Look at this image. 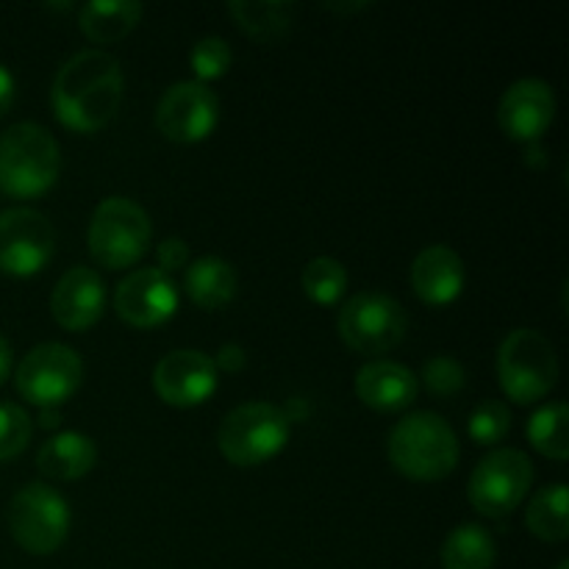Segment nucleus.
<instances>
[{
    "instance_id": "1",
    "label": "nucleus",
    "mask_w": 569,
    "mask_h": 569,
    "mask_svg": "<svg viewBox=\"0 0 569 569\" xmlns=\"http://www.w3.org/2000/svg\"><path fill=\"white\" fill-rule=\"evenodd\" d=\"M126 81L120 61L100 48L81 50L53 78L50 103L56 120L76 133H94L120 111Z\"/></svg>"
},
{
    "instance_id": "2",
    "label": "nucleus",
    "mask_w": 569,
    "mask_h": 569,
    "mask_svg": "<svg viewBox=\"0 0 569 569\" xmlns=\"http://www.w3.org/2000/svg\"><path fill=\"white\" fill-rule=\"evenodd\" d=\"M387 456L411 481H442L459 465V437L445 417L415 411L389 431Z\"/></svg>"
},
{
    "instance_id": "3",
    "label": "nucleus",
    "mask_w": 569,
    "mask_h": 569,
    "mask_svg": "<svg viewBox=\"0 0 569 569\" xmlns=\"http://www.w3.org/2000/svg\"><path fill=\"white\" fill-rule=\"evenodd\" d=\"M61 150L53 133L37 122H17L0 137V192L39 198L59 181Z\"/></svg>"
},
{
    "instance_id": "4",
    "label": "nucleus",
    "mask_w": 569,
    "mask_h": 569,
    "mask_svg": "<svg viewBox=\"0 0 569 569\" xmlns=\"http://www.w3.org/2000/svg\"><path fill=\"white\" fill-rule=\"evenodd\" d=\"M498 381L506 398L528 406L548 398L559 381V359L545 333L517 328L498 350Z\"/></svg>"
},
{
    "instance_id": "5",
    "label": "nucleus",
    "mask_w": 569,
    "mask_h": 569,
    "mask_svg": "<svg viewBox=\"0 0 569 569\" xmlns=\"http://www.w3.org/2000/svg\"><path fill=\"white\" fill-rule=\"evenodd\" d=\"M153 239L148 211L131 198H106L89 222V253L106 270L133 267Z\"/></svg>"
},
{
    "instance_id": "6",
    "label": "nucleus",
    "mask_w": 569,
    "mask_h": 569,
    "mask_svg": "<svg viewBox=\"0 0 569 569\" xmlns=\"http://www.w3.org/2000/svg\"><path fill=\"white\" fill-rule=\"evenodd\" d=\"M289 442V422L272 403H242L228 411L217 431L220 453L237 467H259L276 459Z\"/></svg>"
},
{
    "instance_id": "7",
    "label": "nucleus",
    "mask_w": 569,
    "mask_h": 569,
    "mask_svg": "<svg viewBox=\"0 0 569 569\" xmlns=\"http://www.w3.org/2000/svg\"><path fill=\"white\" fill-rule=\"evenodd\" d=\"M70 503L48 483H26L9 503V531L31 556H50L67 542Z\"/></svg>"
},
{
    "instance_id": "8",
    "label": "nucleus",
    "mask_w": 569,
    "mask_h": 569,
    "mask_svg": "<svg viewBox=\"0 0 569 569\" xmlns=\"http://www.w3.org/2000/svg\"><path fill=\"white\" fill-rule=\"evenodd\" d=\"M339 337L361 356H383L398 348L409 328L400 300L387 292H359L339 311Z\"/></svg>"
},
{
    "instance_id": "9",
    "label": "nucleus",
    "mask_w": 569,
    "mask_h": 569,
    "mask_svg": "<svg viewBox=\"0 0 569 569\" xmlns=\"http://www.w3.org/2000/svg\"><path fill=\"white\" fill-rule=\"evenodd\" d=\"M17 392L39 409H59L83 383V361L70 345L42 342L28 350L14 372Z\"/></svg>"
},
{
    "instance_id": "10",
    "label": "nucleus",
    "mask_w": 569,
    "mask_h": 569,
    "mask_svg": "<svg viewBox=\"0 0 569 569\" xmlns=\"http://www.w3.org/2000/svg\"><path fill=\"white\" fill-rule=\"evenodd\" d=\"M533 483V465L522 450L498 448L472 470L467 495L478 515L506 517L526 500Z\"/></svg>"
},
{
    "instance_id": "11",
    "label": "nucleus",
    "mask_w": 569,
    "mask_h": 569,
    "mask_svg": "<svg viewBox=\"0 0 569 569\" xmlns=\"http://www.w3.org/2000/svg\"><path fill=\"white\" fill-rule=\"evenodd\" d=\"M56 250V228L37 209H6L0 214V272L37 276Z\"/></svg>"
},
{
    "instance_id": "12",
    "label": "nucleus",
    "mask_w": 569,
    "mask_h": 569,
    "mask_svg": "<svg viewBox=\"0 0 569 569\" xmlns=\"http://www.w3.org/2000/svg\"><path fill=\"white\" fill-rule=\"evenodd\" d=\"M220 122V98L200 81H178L156 106V128L178 144L203 142Z\"/></svg>"
},
{
    "instance_id": "13",
    "label": "nucleus",
    "mask_w": 569,
    "mask_h": 569,
    "mask_svg": "<svg viewBox=\"0 0 569 569\" xmlns=\"http://www.w3.org/2000/svg\"><path fill=\"white\" fill-rule=\"evenodd\" d=\"M114 311L133 328H156L178 311V283L159 267H142L117 287Z\"/></svg>"
},
{
    "instance_id": "14",
    "label": "nucleus",
    "mask_w": 569,
    "mask_h": 569,
    "mask_svg": "<svg viewBox=\"0 0 569 569\" xmlns=\"http://www.w3.org/2000/svg\"><path fill=\"white\" fill-rule=\"evenodd\" d=\"M217 367L203 350H172L156 365L153 387L167 406L192 409L217 392Z\"/></svg>"
},
{
    "instance_id": "15",
    "label": "nucleus",
    "mask_w": 569,
    "mask_h": 569,
    "mask_svg": "<svg viewBox=\"0 0 569 569\" xmlns=\"http://www.w3.org/2000/svg\"><path fill=\"white\" fill-rule=\"evenodd\" d=\"M556 120V94L542 78H520L503 92L498 126L515 142L537 144Z\"/></svg>"
},
{
    "instance_id": "16",
    "label": "nucleus",
    "mask_w": 569,
    "mask_h": 569,
    "mask_svg": "<svg viewBox=\"0 0 569 569\" xmlns=\"http://www.w3.org/2000/svg\"><path fill=\"white\" fill-rule=\"evenodd\" d=\"M106 283L89 267H72L56 283L50 295L53 320L67 331H87L103 317Z\"/></svg>"
},
{
    "instance_id": "17",
    "label": "nucleus",
    "mask_w": 569,
    "mask_h": 569,
    "mask_svg": "<svg viewBox=\"0 0 569 569\" xmlns=\"http://www.w3.org/2000/svg\"><path fill=\"white\" fill-rule=\"evenodd\" d=\"M411 289L428 306H448L465 289V261L448 244H431L411 264Z\"/></svg>"
},
{
    "instance_id": "18",
    "label": "nucleus",
    "mask_w": 569,
    "mask_h": 569,
    "mask_svg": "<svg viewBox=\"0 0 569 569\" xmlns=\"http://www.w3.org/2000/svg\"><path fill=\"white\" fill-rule=\"evenodd\" d=\"M420 392V381L409 367L389 359L367 361L356 376V395L376 411L409 409Z\"/></svg>"
},
{
    "instance_id": "19",
    "label": "nucleus",
    "mask_w": 569,
    "mask_h": 569,
    "mask_svg": "<svg viewBox=\"0 0 569 569\" xmlns=\"http://www.w3.org/2000/svg\"><path fill=\"white\" fill-rule=\"evenodd\" d=\"M94 465H98V445L78 431L56 433L37 453L39 472L53 481H78L89 476Z\"/></svg>"
},
{
    "instance_id": "20",
    "label": "nucleus",
    "mask_w": 569,
    "mask_h": 569,
    "mask_svg": "<svg viewBox=\"0 0 569 569\" xmlns=\"http://www.w3.org/2000/svg\"><path fill=\"white\" fill-rule=\"evenodd\" d=\"M189 300L206 311H217L237 298L239 278L237 270L220 256H200L192 264H187L183 276Z\"/></svg>"
},
{
    "instance_id": "21",
    "label": "nucleus",
    "mask_w": 569,
    "mask_h": 569,
    "mask_svg": "<svg viewBox=\"0 0 569 569\" xmlns=\"http://www.w3.org/2000/svg\"><path fill=\"white\" fill-rule=\"evenodd\" d=\"M142 11V3L137 0H92L78 14V28L89 42L114 44L137 28Z\"/></svg>"
},
{
    "instance_id": "22",
    "label": "nucleus",
    "mask_w": 569,
    "mask_h": 569,
    "mask_svg": "<svg viewBox=\"0 0 569 569\" xmlns=\"http://www.w3.org/2000/svg\"><path fill=\"white\" fill-rule=\"evenodd\" d=\"M228 14L237 20V26L248 33L253 42L278 44L287 39L292 28V3H278V0H231Z\"/></svg>"
},
{
    "instance_id": "23",
    "label": "nucleus",
    "mask_w": 569,
    "mask_h": 569,
    "mask_svg": "<svg viewBox=\"0 0 569 569\" xmlns=\"http://www.w3.org/2000/svg\"><path fill=\"white\" fill-rule=\"evenodd\" d=\"M526 526L542 542H565L569 537V495L565 483L539 489L526 509Z\"/></svg>"
},
{
    "instance_id": "24",
    "label": "nucleus",
    "mask_w": 569,
    "mask_h": 569,
    "mask_svg": "<svg viewBox=\"0 0 569 569\" xmlns=\"http://www.w3.org/2000/svg\"><path fill=\"white\" fill-rule=\"evenodd\" d=\"M495 548L492 533L483 526L467 522L450 531V537L442 545V569H492Z\"/></svg>"
},
{
    "instance_id": "25",
    "label": "nucleus",
    "mask_w": 569,
    "mask_h": 569,
    "mask_svg": "<svg viewBox=\"0 0 569 569\" xmlns=\"http://www.w3.org/2000/svg\"><path fill=\"white\" fill-rule=\"evenodd\" d=\"M528 439L533 448L553 461L569 459V409L567 403L556 400V403L542 406L537 415L528 422Z\"/></svg>"
},
{
    "instance_id": "26",
    "label": "nucleus",
    "mask_w": 569,
    "mask_h": 569,
    "mask_svg": "<svg viewBox=\"0 0 569 569\" xmlns=\"http://www.w3.org/2000/svg\"><path fill=\"white\" fill-rule=\"evenodd\" d=\"M300 287H303L306 298L315 303L333 306L342 300L345 289H348V270L342 267V261L331 259V256H317L300 272Z\"/></svg>"
},
{
    "instance_id": "27",
    "label": "nucleus",
    "mask_w": 569,
    "mask_h": 569,
    "mask_svg": "<svg viewBox=\"0 0 569 569\" xmlns=\"http://www.w3.org/2000/svg\"><path fill=\"white\" fill-rule=\"evenodd\" d=\"M470 431L472 442L478 445H498L509 437L511 431V411L503 400H483L481 406H476L470 417Z\"/></svg>"
},
{
    "instance_id": "28",
    "label": "nucleus",
    "mask_w": 569,
    "mask_h": 569,
    "mask_svg": "<svg viewBox=\"0 0 569 569\" xmlns=\"http://www.w3.org/2000/svg\"><path fill=\"white\" fill-rule=\"evenodd\" d=\"M233 53L231 44L222 37H203L192 44V53H189V64H192L194 76H198L200 83L217 81L228 72L231 67Z\"/></svg>"
},
{
    "instance_id": "29",
    "label": "nucleus",
    "mask_w": 569,
    "mask_h": 569,
    "mask_svg": "<svg viewBox=\"0 0 569 569\" xmlns=\"http://www.w3.org/2000/svg\"><path fill=\"white\" fill-rule=\"evenodd\" d=\"M33 420L22 406L0 403V461L20 456L31 442Z\"/></svg>"
},
{
    "instance_id": "30",
    "label": "nucleus",
    "mask_w": 569,
    "mask_h": 569,
    "mask_svg": "<svg viewBox=\"0 0 569 569\" xmlns=\"http://www.w3.org/2000/svg\"><path fill=\"white\" fill-rule=\"evenodd\" d=\"M422 383L437 398H453V395H459L467 387V372L450 356H433L426 365V370H422Z\"/></svg>"
},
{
    "instance_id": "31",
    "label": "nucleus",
    "mask_w": 569,
    "mask_h": 569,
    "mask_svg": "<svg viewBox=\"0 0 569 569\" xmlns=\"http://www.w3.org/2000/svg\"><path fill=\"white\" fill-rule=\"evenodd\" d=\"M156 261H159V270L170 276L172 270H181L189 264V248L181 237H167L164 242L156 248Z\"/></svg>"
},
{
    "instance_id": "32",
    "label": "nucleus",
    "mask_w": 569,
    "mask_h": 569,
    "mask_svg": "<svg viewBox=\"0 0 569 569\" xmlns=\"http://www.w3.org/2000/svg\"><path fill=\"white\" fill-rule=\"evenodd\" d=\"M214 367L217 370H226V372H239L244 367V361H248V356H244V348L237 342H228L222 345L220 350H217L214 359Z\"/></svg>"
},
{
    "instance_id": "33",
    "label": "nucleus",
    "mask_w": 569,
    "mask_h": 569,
    "mask_svg": "<svg viewBox=\"0 0 569 569\" xmlns=\"http://www.w3.org/2000/svg\"><path fill=\"white\" fill-rule=\"evenodd\" d=\"M11 103H14V78L0 64V117L9 114Z\"/></svg>"
},
{
    "instance_id": "34",
    "label": "nucleus",
    "mask_w": 569,
    "mask_h": 569,
    "mask_svg": "<svg viewBox=\"0 0 569 569\" xmlns=\"http://www.w3.org/2000/svg\"><path fill=\"white\" fill-rule=\"evenodd\" d=\"M11 376V348L3 337H0V387L6 383V378Z\"/></svg>"
},
{
    "instance_id": "35",
    "label": "nucleus",
    "mask_w": 569,
    "mask_h": 569,
    "mask_svg": "<svg viewBox=\"0 0 569 569\" xmlns=\"http://www.w3.org/2000/svg\"><path fill=\"white\" fill-rule=\"evenodd\" d=\"M39 426L42 428L61 426V411L59 409H42V415H39Z\"/></svg>"
},
{
    "instance_id": "36",
    "label": "nucleus",
    "mask_w": 569,
    "mask_h": 569,
    "mask_svg": "<svg viewBox=\"0 0 569 569\" xmlns=\"http://www.w3.org/2000/svg\"><path fill=\"white\" fill-rule=\"evenodd\" d=\"M365 6L367 3H356V6H345V3H331V6H328V9H337V11H356V9H365Z\"/></svg>"
},
{
    "instance_id": "37",
    "label": "nucleus",
    "mask_w": 569,
    "mask_h": 569,
    "mask_svg": "<svg viewBox=\"0 0 569 569\" xmlns=\"http://www.w3.org/2000/svg\"><path fill=\"white\" fill-rule=\"evenodd\" d=\"M556 569H569V565H567V561H561V565H559V567H556Z\"/></svg>"
}]
</instances>
